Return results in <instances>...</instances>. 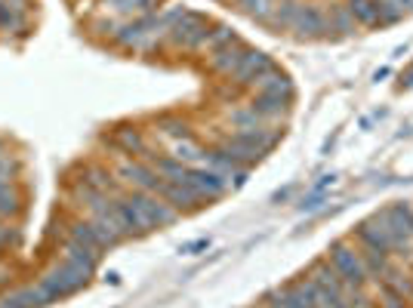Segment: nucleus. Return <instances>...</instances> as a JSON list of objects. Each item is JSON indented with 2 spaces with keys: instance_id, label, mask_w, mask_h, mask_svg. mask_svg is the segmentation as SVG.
Segmentation results:
<instances>
[{
  "instance_id": "7ed1b4c3",
  "label": "nucleus",
  "mask_w": 413,
  "mask_h": 308,
  "mask_svg": "<svg viewBox=\"0 0 413 308\" xmlns=\"http://www.w3.org/2000/svg\"><path fill=\"white\" fill-rule=\"evenodd\" d=\"M379 219L385 222V228L395 237V253L410 256V244H413V207L410 203H392L389 210L379 213Z\"/></svg>"
},
{
  "instance_id": "f257e3e1",
  "label": "nucleus",
  "mask_w": 413,
  "mask_h": 308,
  "mask_svg": "<svg viewBox=\"0 0 413 308\" xmlns=\"http://www.w3.org/2000/svg\"><path fill=\"white\" fill-rule=\"evenodd\" d=\"M90 278H92V275H87L83 268L71 265L68 259H62L53 271H49V275H44V278L37 280V290L44 293L47 302H53V299H65V296H71L74 290H80Z\"/></svg>"
},
{
  "instance_id": "dca6fc26",
  "label": "nucleus",
  "mask_w": 413,
  "mask_h": 308,
  "mask_svg": "<svg viewBox=\"0 0 413 308\" xmlns=\"http://www.w3.org/2000/svg\"><path fill=\"white\" fill-rule=\"evenodd\" d=\"M232 44H238V37H234L229 28H216V31L207 34V40H204V47H200V49H210V53H216V49L232 47Z\"/></svg>"
},
{
  "instance_id": "20e7f679",
  "label": "nucleus",
  "mask_w": 413,
  "mask_h": 308,
  "mask_svg": "<svg viewBox=\"0 0 413 308\" xmlns=\"http://www.w3.org/2000/svg\"><path fill=\"white\" fill-rule=\"evenodd\" d=\"M207 34H210V25H207L204 16L185 10L182 19L170 28V40L176 47H185V49H200L204 40H207Z\"/></svg>"
},
{
  "instance_id": "4468645a",
  "label": "nucleus",
  "mask_w": 413,
  "mask_h": 308,
  "mask_svg": "<svg viewBox=\"0 0 413 308\" xmlns=\"http://www.w3.org/2000/svg\"><path fill=\"white\" fill-rule=\"evenodd\" d=\"M345 10H349L352 19L361 22V25H376V22H379L373 0H349V6H345Z\"/></svg>"
},
{
  "instance_id": "423d86ee",
  "label": "nucleus",
  "mask_w": 413,
  "mask_h": 308,
  "mask_svg": "<svg viewBox=\"0 0 413 308\" xmlns=\"http://www.w3.org/2000/svg\"><path fill=\"white\" fill-rule=\"evenodd\" d=\"M268 68H275V65H272V59H268L265 53H259V49H244L238 68H234L229 77H234V81L244 83V87H250L253 77H259L263 71H268Z\"/></svg>"
},
{
  "instance_id": "f03ea898",
  "label": "nucleus",
  "mask_w": 413,
  "mask_h": 308,
  "mask_svg": "<svg viewBox=\"0 0 413 308\" xmlns=\"http://www.w3.org/2000/svg\"><path fill=\"white\" fill-rule=\"evenodd\" d=\"M327 259H330V265L336 268V275L342 278L345 287L352 290H364V284L370 280L367 268H364V259H361V253H355L352 247L345 244H330V253H327Z\"/></svg>"
},
{
  "instance_id": "f8f14e48",
  "label": "nucleus",
  "mask_w": 413,
  "mask_h": 308,
  "mask_svg": "<svg viewBox=\"0 0 413 308\" xmlns=\"http://www.w3.org/2000/svg\"><path fill=\"white\" fill-rule=\"evenodd\" d=\"M287 102L290 99H284V96L259 93V96L250 102V108H253V114H256V117H275V114H284V111H287Z\"/></svg>"
},
{
  "instance_id": "39448f33",
  "label": "nucleus",
  "mask_w": 413,
  "mask_h": 308,
  "mask_svg": "<svg viewBox=\"0 0 413 308\" xmlns=\"http://www.w3.org/2000/svg\"><path fill=\"white\" fill-rule=\"evenodd\" d=\"M185 182L195 188L204 201H216L219 194L229 191V179H225V173H216V170H207V167H188Z\"/></svg>"
},
{
  "instance_id": "1a4fd4ad",
  "label": "nucleus",
  "mask_w": 413,
  "mask_h": 308,
  "mask_svg": "<svg viewBox=\"0 0 413 308\" xmlns=\"http://www.w3.org/2000/svg\"><path fill=\"white\" fill-rule=\"evenodd\" d=\"M68 237L71 241H78V244H83V247H90V250H105V247H112L108 244V237L99 231V225L96 222H83V219H78V222H71V228H68Z\"/></svg>"
},
{
  "instance_id": "9b49d317",
  "label": "nucleus",
  "mask_w": 413,
  "mask_h": 308,
  "mask_svg": "<svg viewBox=\"0 0 413 308\" xmlns=\"http://www.w3.org/2000/svg\"><path fill=\"white\" fill-rule=\"evenodd\" d=\"M241 56H244V47H241V40H238V44H232V47L216 49L213 59H210V65H213V71H219V74H232L234 68H238Z\"/></svg>"
},
{
  "instance_id": "9d476101",
  "label": "nucleus",
  "mask_w": 413,
  "mask_h": 308,
  "mask_svg": "<svg viewBox=\"0 0 413 308\" xmlns=\"http://www.w3.org/2000/svg\"><path fill=\"white\" fill-rule=\"evenodd\" d=\"M250 87H256L259 93H272V96H284V99H293V83L287 81V74H281L277 68H268L259 77H253Z\"/></svg>"
},
{
  "instance_id": "f3484780",
  "label": "nucleus",
  "mask_w": 413,
  "mask_h": 308,
  "mask_svg": "<svg viewBox=\"0 0 413 308\" xmlns=\"http://www.w3.org/2000/svg\"><path fill=\"white\" fill-rule=\"evenodd\" d=\"M157 126L167 133V136H173V139H179V142H188L191 139V130H188V124H182V121H176V117H161L157 121Z\"/></svg>"
},
{
  "instance_id": "2eb2a0df",
  "label": "nucleus",
  "mask_w": 413,
  "mask_h": 308,
  "mask_svg": "<svg viewBox=\"0 0 413 308\" xmlns=\"http://www.w3.org/2000/svg\"><path fill=\"white\" fill-rule=\"evenodd\" d=\"M234 4H238L247 16H253L256 22H265V19H268V13L275 10L272 0H234Z\"/></svg>"
},
{
  "instance_id": "6ab92c4d",
  "label": "nucleus",
  "mask_w": 413,
  "mask_h": 308,
  "mask_svg": "<svg viewBox=\"0 0 413 308\" xmlns=\"http://www.w3.org/2000/svg\"><path fill=\"white\" fill-rule=\"evenodd\" d=\"M16 210H19V194H16L10 185H6V188H0V219L13 216Z\"/></svg>"
},
{
  "instance_id": "0eeeda50",
  "label": "nucleus",
  "mask_w": 413,
  "mask_h": 308,
  "mask_svg": "<svg viewBox=\"0 0 413 308\" xmlns=\"http://www.w3.org/2000/svg\"><path fill=\"white\" fill-rule=\"evenodd\" d=\"M121 176L130 185H136V191H151V194H157V188L164 182V176H157V170L151 164H133V160L121 167Z\"/></svg>"
},
{
  "instance_id": "ddd939ff",
  "label": "nucleus",
  "mask_w": 413,
  "mask_h": 308,
  "mask_svg": "<svg viewBox=\"0 0 413 308\" xmlns=\"http://www.w3.org/2000/svg\"><path fill=\"white\" fill-rule=\"evenodd\" d=\"M114 148L124 151V154H148V145H145V139H142L136 130H117Z\"/></svg>"
},
{
  "instance_id": "aec40b11",
  "label": "nucleus",
  "mask_w": 413,
  "mask_h": 308,
  "mask_svg": "<svg viewBox=\"0 0 413 308\" xmlns=\"http://www.w3.org/2000/svg\"><path fill=\"white\" fill-rule=\"evenodd\" d=\"M379 302H383V308H404V302H407V299H404L398 290L389 287L383 280V284H379Z\"/></svg>"
},
{
  "instance_id": "a211bd4d",
  "label": "nucleus",
  "mask_w": 413,
  "mask_h": 308,
  "mask_svg": "<svg viewBox=\"0 0 413 308\" xmlns=\"http://www.w3.org/2000/svg\"><path fill=\"white\" fill-rule=\"evenodd\" d=\"M327 22H330V31H345V34H349V31H355V19H352V13L349 10H345V6H336V10L330 13V19H327Z\"/></svg>"
},
{
  "instance_id": "6e6552de",
  "label": "nucleus",
  "mask_w": 413,
  "mask_h": 308,
  "mask_svg": "<svg viewBox=\"0 0 413 308\" xmlns=\"http://www.w3.org/2000/svg\"><path fill=\"white\" fill-rule=\"evenodd\" d=\"M293 31L302 34V37H318V34L330 31V22L318 6H299L297 19H293Z\"/></svg>"
}]
</instances>
